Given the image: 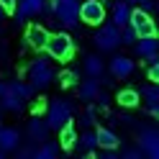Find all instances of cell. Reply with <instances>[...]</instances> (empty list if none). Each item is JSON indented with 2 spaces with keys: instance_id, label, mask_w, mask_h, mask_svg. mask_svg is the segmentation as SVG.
I'll use <instances>...</instances> for the list:
<instances>
[{
  "instance_id": "obj_1",
  "label": "cell",
  "mask_w": 159,
  "mask_h": 159,
  "mask_svg": "<svg viewBox=\"0 0 159 159\" xmlns=\"http://www.w3.org/2000/svg\"><path fill=\"white\" fill-rule=\"evenodd\" d=\"M49 11L57 18L59 26L64 28H75L80 21V0H49Z\"/></svg>"
},
{
  "instance_id": "obj_2",
  "label": "cell",
  "mask_w": 159,
  "mask_h": 159,
  "mask_svg": "<svg viewBox=\"0 0 159 159\" xmlns=\"http://www.w3.org/2000/svg\"><path fill=\"white\" fill-rule=\"evenodd\" d=\"M26 80L34 90H46L54 80V69L46 59H34V62L26 64Z\"/></svg>"
},
{
  "instance_id": "obj_3",
  "label": "cell",
  "mask_w": 159,
  "mask_h": 159,
  "mask_svg": "<svg viewBox=\"0 0 159 159\" xmlns=\"http://www.w3.org/2000/svg\"><path fill=\"white\" fill-rule=\"evenodd\" d=\"M44 49H46V54L52 57V59H59V62H69V57L75 54V41H72V36H69V34L57 31V34H49Z\"/></svg>"
},
{
  "instance_id": "obj_4",
  "label": "cell",
  "mask_w": 159,
  "mask_h": 159,
  "mask_svg": "<svg viewBox=\"0 0 159 159\" xmlns=\"http://www.w3.org/2000/svg\"><path fill=\"white\" fill-rule=\"evenodd\" d=\"M44 111H46V118H44V121L49 123L52 131H59L64 123L72 121V103H67V100H59V98H57V100H52Z\"/></svg>"
},
{
  "instance_id": "obj_5",
  "label": "cell",
  "mask_w": 159,
  "mask_h": 159,
  "mask_svg": "<svg viewBox=\"0 0 159 159\" xmlns=\"http://www.w3.org/2000/svg\"><path fill=\"white\" fill-rule=\"evenodd\" d=\"M128 26L136 31V39L139 36H157V23H154L152 13L141 11V8L131 11V16H128Z\"/></svg>"
},
{
  "instance_id": "obj_6",
  "label": "cell",
  "mask_w": 159,
  "mask_h": 159,
  "mask_svg": "<svg viewBox=\"0 0 159 159\" xmlns=\"http://www.w3.org/2000/svg\"><path fill=\"white\" fill-rule=\"evenodd\" d=\"M95 44L103 49V52H111V49H116L118 44H121V28H118L116 23H100V31H98L95 36Z\"/></svg>"
},
{
  "instance_id": "obj_7",
  "label": "cell",
  "mask_w": 159,
  "mask_h": 159,
  "mask_svg": "<svg viewBox=\"0 0 159 159\" xmlns=\"http://www.w3.org/2000/svg\"><path fill=\"white\" fill-rule=\"evenodd\" d=\"M80 18H82L85 23L100 26L105 21V5L100 0H85V3H80Z\"/></svg>"
},
{
  "instance_id": "obj_8",
  "label": "cell",
  "mask_w": 159,
  "mask_h": 159,
  "mask_svg": "<svg viewBox=\"0 0 159 159\" xmlns=\"http://www.w3.org/2000/svg\"><path fill=\"white\" fill-rule=\"evenodd\" d=\"M0 105H3L5 111L21 113L23 108H26V100L11 87V82H0Z\"/></svg>"
},
{
  "instance_id": "obj_9",
  "label": "cell",
  "mask_w": 159,
  "mask_h": 159,
  "mask_svg": "<svg viewBox=\"0 0 159 159\" xmlns=\"http://www.w3.org/2000/svg\"><path fill=\"white\" fill-rule=\"evenodd\" d=\"M139 149H141L144 157H159V136H157V128H141L139 134Z\"/></svg>"
},
{
  "instance_id": "obj_10",
  "label": "cell",
  "mask_w": 159,
  "mask_h": 159,
  "mask_svg": "<svg viewBox=\"0 0 159 159\" xmlns=\"http://www.w3.org/2000/svg\"><path fill=\"white\" fill-rule=\"evenodd\" d=\"M134 69H136L134 59H131V57H126V54H116V57L111 59V75H113V77L126 80V77H131V75H134Z\"/></svg>"
},
{
  "instance_id": "obj_11",
  "label": "cell",
  "mask_w": 159,
  "mask_h": 159,
  "mask_svg": "<svg viewBox=\"0 0 159 159\" xmlns=\"http://www.w3.org/2000/svg\"><path fill=\"white\" fill-rule=\"evenodd\" d=\"M139 98H144V108H146V113L157 118V113H159V90H157V82L141 87Z\"/></svg>"
},
{
  "instance_id": "obj_12",
  "label": "cell",
  "mask_w": 159,
  "mask_h": 159,
  "mask_svg": "<svg viewBox=\"0 0 159 159\" xmlns=\"http://www.w3.org/2000/svg\"><path fill=\"white\" fill-rule=\"evenodd\" d=\"M49 131H52V128H49V123L41 116H34L31 121H28V139H31L34 144H41L44 139H49Z\"/></svg>"
},
{
  "instance_id": "obj_13",
  "label": "cell",
  "mask_w": 159,
  "mask_h": 159,
  "mask_svg": "<svg viewBox=\"0 0 159 159\" xmlns=\"http://www.w3.org/2000/svg\"><path fill=\"white\" fill-rule=\"evenodd\" d=\"M46 39H49L46 26H41V23L28 26V31H26V44L31 46V49H39V52H41V49H44V44H46Z\"/></svg>"
},
{
  "instance_id": "obj_14",
  "label": "cell",
  "mask_w": 159,
  "mask_h": 159,
  "mask_svg": "<svg viewBox=\"0 0 159 159\" xmlns=\"http://www.w3.org/2000/svg\"><path fill=\"white\" fill-rule=\"evenodd\" d=\"M44 3H46V0H16L18 21H23V18H31V16H41Z\"/></svg>"
},
{
  "instance_id": "obj_15",
  "label": "cell",
  "mask_w": 159,
  "mask_h": 159,
  "mask_svg": "<svg viewBox=\"0 0 159 159\" xmlns=\"http://www.w3.org/2000/svg\"><path fill=\"white\" fill-rule=\"evenodd\" d=\"M134 49L141 59H146L159 52V41H157V36H139V41H134Z\"/></svg>"
},
{
  "instance_id": "obj_16",
  "label": "cell",
  "mask_w": 159,
  "mask_h": 159,
  "mask_svg": "<svg viewBox=\"0 0 159 159\" xmlns=\"http://www.w3.org/2000/svg\"><path fill=\"white\" fill-rule=\"evenodd\" d=\"M18 146H21V131L18 128H0V149L13 152Z\"/></svg>"
},
{
  "instance_id": "obj_17",
  "label": "cell",
  "mask_w": 159,
  "mask_h": 159,
  "mask_svg": "<svg viewBox=\"0 0 159 159\" xmlns=\"http://www.w3.org/2000/svg\"><path fill=\"white\" fill-rule=\"evenodd\" d=\"M59 141H49V139H44L41 144H39L36 149H31V157H39V159H54L59 157Z\"/></svg>"
},
{
  "instance_id": "obj_18",
  "label": "cell",
  "mask_w": 159,
  "mask_h": 159,
  "mask_svg": "<svg viewBox=\"0 0 159 159\" xmlns=\"http://www.w3.org/2000/svg\"><path fill=\"white\" fill-rule=\"evenodd\" d=\"M111 8H113V13H111L113 23H116L118 28H121V26H126V23H128V16H131V3L121 0V3H113Z\"/></svg>"
},
{
  "instance_id": "obj_19",
  "label": "cell",
  "mask_w": 159,
  "mask_h": 159,
  "mask_svg": "<svg viewBox=\"0 0 159 159\" xmlns=\"http://www.w3.org/2000/svg\"><path fill=\"white\" fill-rule=\"evenodd\" d=\"M77 144V128H75V123L69 121V123H64L62 128H59V146L62 149H72Z\"/></svg>"
},
{
  "instance_id": "obj_20",
  "label": "cell",
  "mask_w": 159,
  "mask_h": 159,
  "mask_svg": "<svg viewBox=\"0 0 159 159\" xmlns=\"http://www.w3.org/2000/svg\"><path fill=\"white\" fill-rule=\"evenodd\" d=\"M95 136H98V146L100 149H118V144H121V139H118L111 128H98Z\"/></svg>"
},
{
  "instance_id": "obj_21",
  "label": "cell",
  "mask_w": 159,
  "mask_h": 159,
  "mask_svg": "<svg viewBox=\"0 0 159 159\" xmlns=\"http://www.w3.org/2000/svg\"><path fill=\"white\" fill-rule=\"evenodd\" d=\"M116 100H118L121 108H136L141 98H139V90H134V87H123V90H118V98H116Z\"/></svg>"
},
{
  "instance_id": "obj_22",
  "label": "cell",
  "mask_w": 159,
  "mask_h": 159,
  "mask_svg": "<svg viewBox=\"0 0 159 159\" xmlns=\"http://www.w3.org/2000/svg\"><path fill=\"white\" fill-rule=\"evenodd\" d=\"M100 90V77H90L80 85V100H93L95 93Z\"/></svg>"
},
{
  "instance_id": "obj_23",
  "label": "cell",
  "mask_w": 159,
  "mask_h": 159,
  "mask_svg": "<svg viewBox=\"0 0 159 159\" xmlns=\"http://www.w3.org/2000/svg\"><path fill=\"white\" fill-rule=\"evenodd\" d=\"M77 141H80V154H93L95 149H98V136H95V131H85L82 136H77Z\"/></svg>"
},
{
  "instance_id": "obj_24",
  "label": "cell",
  "mask_w": 159,
  "mask_h": 159,
  "mask_svg": "<svg viewBox=\"0 0 159 159\" xmlns=\"http://www.w3.org/2000/svg\"><path fill=\"white\" fill-rule=\"evenodd\" d=\"M85 72L90 75V77H100V75L105 72V64H103V59H100V57H95V54L85 57Z\"/></svg>"
},
{
  "instance_id": "obj_25",
  "label": "cell",
  "mask_w": 159,
  "mask_h": 159,
  "mask_svg": "<svg viewBox=\"0 0 159 159\" xmlns=\"http://www.w3.org/2000/svg\"><path fill=\"white\" fill-rule=\"evenodd\" d=\"M11 87H13V90L18 93V95H21L23 98V100L28 103V100H31V95H34V87L31 85H28V82H21V80H13V82H11Z\"/></svg>"
},
{
  "instance_id": "obj_26",
  "label": "cell",
  "mask_w": 159,
  "mask_h": 159,
  "mask_svg": "<svg viewBox=\"0 0 159 159\" xmlns=\"http://www.w3.org/2000/svg\"><path fill=\"white\" fill-rule=\"evenodd\" d=\"M80 123H82L85 128H93L98 123V108H87V111L80 116Z\"/></svg>"
},
{
  "instance_id": "obj_27",
  "label": "cell",
  "mask_w": 159,
  "mask_h": 159,
  "mask_svg": "<svg viewBox=\"0 0 159 159\" xmlns=\"http://www.w3.org/2000/svg\"><path fill=\"white\" fill-rule=\"evenodd\" d=\"M93 100H95V108H100V111H108V105H111V95L103 93V90H98Z\"/></svg>"
},
{
  "instance_id": "obj_28",
  "label": "cell",
  "mask_w": 159,
  "mask_h": 159,
  "mask_svg": "<svg viewBox=\"0 0 159 159\" xmlns=\"http://www.w3.org/2000/svg\"><path fill=\"white\" fill-rule=\"evenodd\" d=\"M59 85H62V87H72V85H77V72H72V69L62 72V75H59Z\"/></svg>"
},
{
  "instance_id": "obj_29",
  "label": "cell",
  "mask_w": 159,
  "mask_h": 159,
  "mask_svg": "<svg viewBox=\"0 0 159 159\" xmlns=\"http://www.w3.org/2000/svg\"><path fill=\"white\" fill-rule=\"evenodd\" d=\"M134 41H136V31L128 23L121 26V44H134Z\"/></svg>"
},
{
  "instance_id": "obj_30",
  "label": "cell",
  "mask_w": 159,
  "mask_h": 159,
  "mask_svg": "<svg viewBox=\"0 0 159 159\" xmlns=\"http://www.w3.org/2000/svg\"><path fill=\"white\" fill-rule=\"evenodd\" d=\"M100 157L103 159H116V157H121V152L118 149H100Z\"/></svg>"
},
{
  "instance_id": "obj_31",
  "label": "cell",
  "mask_w": 159,
  "mask_h": 159,
  "mask_svg": "<svg viewBox=\"0 0 159 159\" xmlns=\"http://www.w3.org/2000/svg\"><path fill=\"white\" fill-rule=\"evenodd\" d=\"M31 108H34V113H36V116H41V113H44V108H46L44 98H39V100H34V105H31Z\"/></svg>"
},
{
  "instance_id": "obj_32",
  "label": "cell",
  "mask_w": 159,
  "mask_h": 159,
  "mask_svg": "<svg viewBox=\"0 0 159 159\" xmlns=\"http://www.w3.org/2000/svg\"><path fill=\"white\" fill-rule=\"evenodd\" d=\"M0 5H3L5 13H13L16 11V0H0Z\"/></svg>"
},
{
  "instance_id": "obj_33",
  "label": "cell",
  "mask_w": 159,
  "mask_h": 159,
  "mask_svg": "<svg viewBox=\"0 0 159 159\" xmlns=\"http://www.w3.org/2000/svg\"><path fill=\"white\" fill-rule=\"evenodd\" d=\"M3 18H5V11H3V5H0V21H3Z\"/></svg>"
},
{
  "instance_id": "obj_34",
  "label": "cell",
  "mask_w": 159,
  "mask_h": 159,
  "mask_svg": "<svg viewBox=\"0 0 159 159\" xmlns=\"http://www.w3.org/2000/svg\"><path fill=\"white\" fill-rule=\"evenodd\" d=\"M126 3H139V0H126Z\"/></svg>"
},
{
  "instance_id": "obj_35",
  "label": "cell",
  "mask_w": 159,
  "mask_h": 159,
  "mask_svg": "<svg viewBox=\"0 0 159 159\" xmlns=\"http://www.w3.org/2000/svg\"><path fill=\"white\" fill-rule=\"evenodd\" d=\"M3 154H5V152H3V149H0V157H3Z\"/></svg>"
},
{
  "instance_id": "obj_36",
  "label": "cell",
  "mask_w": 159,
  "mask_h": 159,
  "mask_svg": "<svg viewBox=\"0 0 159 159\" xmlns=\"http://www.w3.org/2000/svg\"><path fill=\"white\" fill-rule=\"evenodd\" d=\"M0 113H3V105H0Z\"/></svg>"
},
{
  "instance_id": "obj_37",
  "label": "cell",
  "mask_w": 159,
  "mask_h": 159,
  "mask_svg": "<svg viewBox=\"0 0 159 159\" xmlns=\"http://www.w3.org/2000/svg\"><path fill=\"white\" fill-rule=\"evenodd\" d=\"M0 128H3V123H0Z\"/></svg>"
}]
</instances>
